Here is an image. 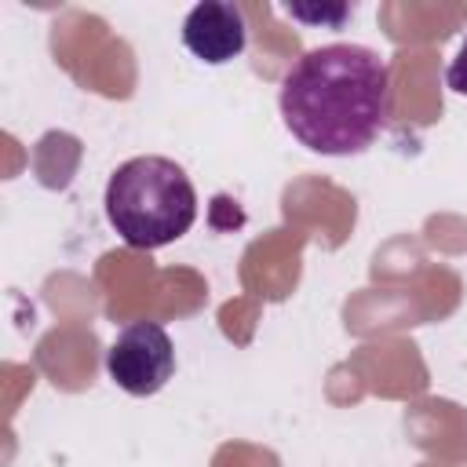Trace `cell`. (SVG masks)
<instances>
[{
    "mask_svg": "<svg viewBox=\"0 0 467 467\" xmlns=\"http://www.w3.org/2000/svg\"><path fill=\"white\" fill-rule=\"evenodd\" d=\"M445 84H449L456 95L467 99V36H463L460 51L452 55V62H449V69H445Z\"/></svg>",
    "mask_w": 467,
    "mask_h": 467,
    "instance_id": "cell-6",
    "label": "cell"
},
{
    "mask_svg": "<svg viewBox=\"0 0 467 467\" xmlns=\"http://www.w3.org/2000/svg\"><path fill=\"white\" fill-rule=\"evenodd\" d=\"M182 44L193 58L208 66H223L237 58L248 44V26H244L241 7L226 0H204L190 7V15L182 18Z\"/></svg>",
    "mask_w": 467,
    "mask_h": 467,
    "instance_id": "cell-4",
    "label": "cell"
},
{
    "mask_svg": "<svg viewBox=\"0 0 467 467\" xmlns=\"http://www.w3.org/2000/svg\"><path fill=\"white\" fill-rule=\"evenodd\" d=\"M288 18H296V22H310V26H339L343 18H350L354 15V4H285L281 7Z\"/></svg>",
    "mask_w": 467,
    "mask_h": 467,
    "instance_id": "cell-5",
    "label": "cell"
},
{
    "mask_svg": "<svg viewBox=\"0 0 467 467\" xmlns=\"http://www.w3.org/2000/svg\"><path fill=\"white\" fill-rule=\"evenodd\" d=\"M106 372L120 390L135 398L157 394L175 372V347L164 325L131 321L128 328H120L106 350Z\"/></svg>",
    "mask_w": 467,
    "mask_h": 467,
    "instance_id": "cell-3",
    "label": "cell"
},
{
    "mask_svg": "<svg viewBox=\"0 0 467 467\" xmlns=\"http://www.w3.org/2000/svg\"><path fill=\"white\" fill-rule=\"evenodd\" d=\"M106 219L128 248H164L197 219V190L168 157H131L106 182Z\"/></svg>",
    "mask_w": 467,
    "mask_h": 467,
    "instance_id": "cell-2",
    "label": "cell"
},
{
    "mask_svg": "<svg viewBox=\"0 0 467 467\" xmlns=\"http://www.w3.org/2000/svg\"><path fill=\"white\" fill-rule=\"evenodd\" d=\"M285 128L314 153L350 157L376 142L390 117V69L361 44H325L299 55L277 95Z\"/></svg>",
    "mask_w": 467,
    "mask_h": 467,
    "instance_id": "cell-1",
    "label": "cell"
}]
</instances>
